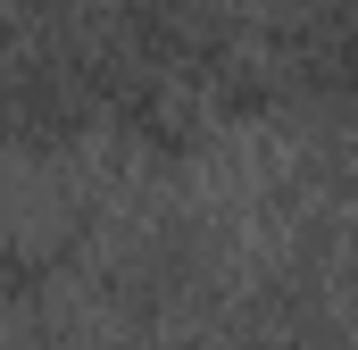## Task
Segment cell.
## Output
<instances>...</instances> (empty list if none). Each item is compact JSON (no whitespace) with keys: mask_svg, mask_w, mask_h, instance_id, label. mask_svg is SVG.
Returning a JSON list of instances; mask_svg holds the SVG:
<instances>
[{"mask_svg":"<svg viewBox=\"0 0 358 350\" xmlns=\"http://www.w3.org/2000/svg\"><path fill=\"white\" fill-rule=\"evenodd\" d=\"M275 350H292V342H275Z\"/></svg>","mask_w":358,"mask_h":350,"instance_id":"cell-1","label":"cell"}]
</instances>
